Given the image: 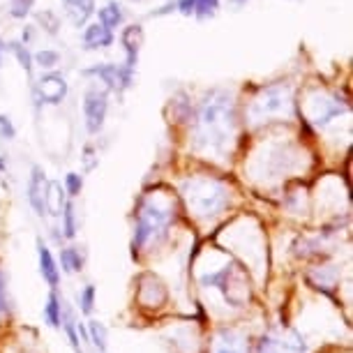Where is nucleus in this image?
<instances>
[{
  "mask_svg": "<svg viewBox=\"0 0 353 353\" xmlns=\"http://www.w3.org/2000/svg\"><path fill=\"white\" fill-rule=\"evenodd\" d=\"M58 61H61V56H58V51H49V49H44V51H39L35 53V63L39 65V68H56Z\"/></svg>",
  "mask_w": 353,
  "mask_h": 353,
  "instance_id": "obj_25",
  "label": "nucleus"
},
{
  "mask_svg": "<svg viewBox=\"0 0 353 353\" xmlns=\"http://www.w3.org/2000/svg\"><path fill=\"white\" fill-rule=\"evenodd\" d=\"M188 196H190L192 208L203 217L217 215V212L226 205V201H229V192H226L219 183L194 185V188H192V194H188Z\"/></svg>",
  "mask_w": 353,
  "mask_h": 353,
  "instance_id": "obj_3",
  "label": "nucleus"
},
{
  "mask_svg": "<svg viewBox=\"0 0 353 353\" xmlns=\"http://www.w3.org/2000/svg\"><path fill=\"white\" fill-rule=\"evenodd\" d=\"M88 74L99 77V79H102V81H104L106 85H109V88H113V90L123 88V68H118V65H109V63L97 65V68L88 70Z\"/></svg>",
  "mask_w": 353,
  "mask_h": 353,
  "instance_id": "obj_13",
  "label": "nucleus"
},
{
  "mask_svg": "<svg viewBox=\"0 0 353 353\" xmlns=\"http://www.w3.org/2000/svg\"><path fill=\"white\" fill-rule=\"evenodd\" d=\"M8 312V293H5V275L0 272V314Z\"/></svg>",
  "mask_w": 353,
  "mask_h": 353,
  "instance_id": "obj_29",
  "label": "nucleus"
},
{
  "mask_svg": "<svg viewBox=\"0 0 353 353\" xmlns=\"http://www.w3.org/2000/svg\"><path fill=\"white\" fill-rule=\"evenodd\" d=\"M37 92L42 97V102H49V104H61L65 95H68V81L51 72V74H44L42 79L37 81Z\"/></svg>",
  "mask_w": 353,
  "mask_h": 353,
  "instance_id": "obj_7",
  "label": "nucleus"
},
{
  "mask_svg": "<svg viewBox=\"0 0 353 353\" xmlns=\"http://www.w3.org/2000/svg\"><path fill=\"white\" fill-rule=\"evenodd\" d=\"M61 263L65 272H79L83 268V256L77 248H65L61 250Z\"/></svg>",
  "mask_w": 353,
  "mask_h": 353,
  "instance_id": "obj_17",
  "label": "nucleus"
},
{
  "mask_svg": "<svg viewBox=\"0 0 353 353\" xmlns=\"http://www.w3.org/2000/svg\"><path fill=\"white\" fill-rule=\"evenodd\" d=\"M219 0H178V10L185 17H199V19H208L217 12Z\"/></svg>",
  "mask_w": 353,
  "mask_h": 353,
  "instance_id": "obj_10",
  "label": "nucleus"
},
{
  "mask_svg": "<svg viewBox=\"0 0 353 353\" xmlns=\"http://www.w3.org/2000/svg\"><path fill=\"white\" fill-rule=\"evenodd\" d=\"M215 353H245V346H243V342L236 335H231V332H224L222 339H219L217 346H215Z\"/></svg>",
  "mask_w": 353,
  "mask_h": 353,
  "instance_id": "obj_20",
  "label": "nucleus"
},
{
  "mask_svg": "<svg viewBox=\"0 0 353 353\" xmlns=\"http://www.w3.org/2000/svg\"><path fill=\"white\" fill-rule=\"evenodd\" d=\"M106 111H109V102H106V92L88 90L83 97V116H85V128L88 132H99L104 125Z\"/></svg>",
  "mask_w": 353,
  "mask_h": 353,
  "instance_id": "obj_5",
  "label": "nucleus"
},
{
  "mask_svg": "<svg viewBox=\"0 0 353 353\" xmlns=\"http://www.w3.org/2000/svg\"><path fill=\"white\" fill-rule=\"evenodd\" d=\"M65 190H68L70 196H79L83 190V178L79 176V173H68V178H65Z\"/></svg>",
  "mask_w": 353,
  "mask_h": 353,
  "instance_id": "obj_27",
  "label": "nucleus"
},
{
  "mask_svg": "<svg viewBox=\"0 0 353 353\" xmlns=\"http://www.w3.org/2000/svg\"><path fill=\"white\" fill-rule=\"evenodd\" d=\"M289 106V97H286V90L282 88H270L263 90V95L254 99V111L259 116H272V113H279Z\"/></svg>",
  "mask_w": 353,
  "mask_h": 353,
  "instance_id": "obj_8",
  "label": "nucleus"
},
{
  "mask_svg": "<svg viewBox=\"0 0 353 353\" xmlns=\"http://www.w3.org/2000/svg\"><path fill=\"white\" fill-rule=\"evenodd\" d=\"M83 44H85V49H102V46H111L113 44V32L109 28H104L102 23H90V26H85Z\"/></svg>",
  "mask_w": 353,
  "mask_h": 353,
  "instance_id": "obj_12",
  "label": "nucleus"
},
{
  "mask_svg": "<svg viewBox=\"0 0 353 353\" xmlns=\"http://www.w3.org/2000/svg\"><path fill=\"white\" fill-rule=\"evenodd\" d=\"M65 192L61 183H49V194H46V215L61 217L65 208Z\"/></svg>",
  "mask_w": 353,
  "mask_h": 353,
  "instance_id": "obj_14",
  "label": "nucleus"
},
{
  "mask_svg": "<svg viewBox=\"0 0 353 353\" xmlns=\"http://www.w3.org/2000/svg\"><path fill=\"white\" fill-rule=\"evenodd\" d=\"M99 23L104 26V28H118V26L123 23V12H121V5L118 3H109L104 5L102 10H99Z\"/></svg>",
  "mask_w": 353,
  "mask_h": 353,
  "instance_id": "obj_15",
  "label": "nucleus"
},
{
  "mask_svg": "<svg viewBox=\"0 0 353 353\" xmlns=\"http://www.w3.org/2000/svg\"><path fill=\"white\" fill-rule=\"evenodd\" d=\"M37 256H39V270H42V277L49 282V286H58V282H61V268L56 265L49 248H46L42 241H37Z\"/></svg>",
  "mask_w": 353,
  "mask_h": 353,
  "instance_id": "obj_11",
  "label": "nucleus"
},
{
  "mask_svg": "<svg viewBox=\"0 0 353 353\" xmlns=\"http://www.w3.org/2000/svg\"><path fill=\"white\" fill-rule=\"evenodd\" d=\"M32 5H35V0H10V12L12 17L23 19L32 10Z\"/></svg>",
  "mask_w": 353,
  "mask_h": 353,
  "instance_id": "obj_26",
  "label": "nucleus"
},
{
  "mask_svg": "<svg viewBox=\"0 0 353 353\" xmlns=\"http://www.w3.org/2000/svg\"><path fill=\"white\" fill-rule=\"evenodd\" d=\"M61 323H63V328H65V332H68V337H70V346L74 349V353H81V339H79V335H77V321H74V316H72V312L68 310V307H63V312H61Z\"/></svg>",
  "mask_w": 353,
  "mask_h": 353,
  "instance_id": "obj_18",
  "label": "nucleus"
},
{
  "mask_svg": "<svg viewBox=\"0 0 353 353\" xmlns=\"http://www.w3.org/2000/svg\"><path fill=\"white\" fill-rule=\"evenodd\" d=\"M233 3H236V5H243V3H248V0H233Z\"/></svg>",
  "mask_w": 353,
  "mask_h": 353,
  "instance_id": "obj_32",
  "label": "nucleus"
},
{
  "mask_svg": "<svg viewBox=\"0 0 353 353\" xmlns=\"http://www.w3.org/2000/svg\"><path fill=\"white\" fill-rule=\"evenodd\" d=\"M46 194H49V178H46L42 166H32L28 181V201L39 217L46 215Z\"/></svg>",
  "mask_w": 353,
  "mask_h": 353,
  "instance_id": "obj_6",
  "label": "nucleus"
},
{
  "mask_svg": "<svg viewBox=\"0 0 353 353\" xmlns=\"http://www.w3.org/2000/svg\"><path fill=\"white\" fill-rule=\"evenodd\" d=\"M92 10H95V3H92V0H83V3H79V5H72L68 12H70L72 23H74L77 28H81V26L88 21V17L92 14Z\"/></svg>",
  "mask_w": 353,
  "mask_h": 353,
  "instance_id": "obj_19",
  "label": "nucleus"
},
{
  "mask_svg": "<svg viewBox=\"0 0 353 353\" xmlns=\"http://www.w3.org/2000/svg\"><path fill=\"white\" fill-rule=\"evenodd\" d=\"M63 219H65V236L74 238L77 236V212H74V205L72 203H65Z\"/></svg>",
  "mask_w": 353,
  "mask_h": 353,
  "instance_id": "obj_23",
  "label": "nucleus"
},
{
  "mask_svg": "<svg viewBox=\"0 0 353 353\" xmlns=\"http://www.w3.org/2000/svg\"><path fill=\"white\" fill-rule=\"evenodd\" d=\"M3 169H5V162H3V159H0V173H3Z\"/></svg>",
  "mask_w": 353,
  "mask_h": 353,
  "instance_id": "obj_33",
  "label": "nucleus"
},
{
  "mask_svg": "<svg viewBox=\"0 0 353 353\" xmlns=\"http://www.w3.org/2000/svg\"><path fill=\"white\" fill-rule=\"evenodd\" d=\"M65 5H68V8H72V5H79V3H83V0H63Z\"/></svg>",
  "mask_w": 353,
  "mask_h": 353,
  "instance_id": "obj_30",
  "label": "nucleus"
},
{
  "mask_svg": "<svg viewBox=\"0 0 353 353\" xmlns=\"http://www.w3.org/2000/svg\"><path fill=\"white\" fill-rule=\"evenodd\" d=\"M10 49L19 58V63H21V68L26 70V74H30V72H32V56L28 53V49H26L23 44H19V42H12Z\"/></svg>",
  "mask_w": 353,
  "mask_h": 353,
  "instance_id": "obj_22",
  "label": "nucleus"
},
{
  "mask_svg": "<svg viewBox=\"0 0 353 353\" xmlns=\"http://www.w3.org/2000/svg\"><path fill=\"white\" fill-rule=\"evenodd\" d=\"M171 210L166 208H159L157 203L152 201H145L141 205V210H139V219H137V229H134V250L143 248L145 243L150 241L155 233H162L166 226L171 224Z\"/></svg>",
  "mask_w": 353,
  "mask_h": 353,
  "instance_id": "obj_2",
  "label": "nucleus"
},
{
  "mask_svg": "<svg viewBox=\"0 0 353 353\" xmlns=\"http://www.w3.org/2000/svg\"><path fill=\"white\" fill-rule=\"evenodd\" d=\"M61 312H63L61 298H58L56 293H49L46 305H44V321L49 323L51 328H61Z\"/></svg>",
  "mask_w": 353,
  "mask_h": 353,
  "instance_id": "obj_16",
  "label": "nucleus"
},
{
  "mask_svg": "<svg viewBox=\"0 0 353 353\" xmlns=\"http://www.w3.org/2000/svg\"><path fill=\"white\" fill-rule=\"evenodd\" d=\"M256 353H307V349H305L301 335H296L293 330H286L263 335L256 346Z\"/></svg>",
  "mask_w": 353,
  "mask_h": 353,
  "instance_id": "obj_4",
  "label": "nucleus"
},
{
  "mask_svg": "<svg viewBox=\"0 0 353 353\" xmlns=\"http://www.w3.org/2000/svg\"><path fill=\"white\" fill-rule=\"evenodd\" d=\"M233 132V104L226 92H210L199 113V139L210 148H224Z\"/></svg>",
  "mask_w": 353,
  "mask_h": 353,
  "instance_id": "obj_1",
  "label": "nucleus"
},
{
  "mask_svg": "<svg viewBox=\"0 0 353 353\" xmlns=\"http://www.w3.org/2000/svg\"><path fill=\"white\" fill-rule=\"evenodd\" d=\"M79 305H81L83 314H90L92 307H95V286L88 284L81 293H79Z\"/></svg>",
  "mask_w": 353,
  "mask_h": 353,
  "instance_id": "obj_24",
  "label": "nucleus"
},
{
  "mask_svg": "<svg viewBox=\"0 0 353 353\" xmlns=\"http://www.w3.org/2000/svg\"><path fill=\"white\" fill-rule=\"evenodd\" d=\"M201 284L203 286H217V289L224 293L226 303H231V305L241 303L236 296V286H233V268H229V265L222 270H217V272H210V275H203Z\"/></svg>",
  "mask_w": 353,
  "mask_h": 353,
  "instance_id": "obj_9",
  "label": "nucleus"
},
{
  "mask_svg": "<svg viewBox=\"0 0 353 353\" xmlns=\"http://www.w3.org/2000/svg\"><path fill=\"white\" fill-rule=\"evenodd\" d=\"M88 342L95 344L99 351L106 349V328H104V323H99V321H90L88 323Z\"/></svg>",
  "mask_w": 353,
  "mask_h": 353,
  "instance_id": "obj_21",
  "label": "nucleus"
},
{
  "mask_svg": "<svg viewBox=\"0 0 353 353\" xmlns=\"http://www.w3.org/2000/svg\"><path fill=\"white\" fill-rule=\"evenodd\" d=\"M0 137L3 139H14L17 137L14 125H12V121L8 116H0Z\"/></svg>",
  "mask_w": 353,
  "mask_h": 353,
  "instance_id": "obj_28",
  "label": "nucleus"
},
{
  "mask_svg": "<svg viewBox=\"0 0 353 353\" xmlns=\"http://www.w3.org/2000/svg\"><path fill=\"white\" fill-rule=\"evenodd\" d=\"M3 49L5 46H3V42H0V63H3Z\"/></svg>",
  "mask_w": 353,
  "mask_h": 353,
  "instance_id": "obj_31",
  "label": "nucleus"
}]
</instances>
